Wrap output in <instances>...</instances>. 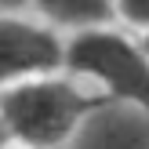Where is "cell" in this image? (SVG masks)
Instances as JSON below:
<instances>
[{
	"label": "cell",
	"instance_id": "cell-1",
	"mask_svg": "<svg viewBox=\"0 0 149 149\" xmlns=\"http://www.w3.org/2000/svg\"><path fill=\"white\" fill-rule=\"evenodd\" d=\"M113 106L95 91H80L73 80L40 77L0 91V127L18 149H69L80 124Z\"/></svg>",
	"mask_w": 149,
	"mask_h": 149
},
{
	"label": "cell",
	"instance_id": "cell-2",
	"mask_svg": "<svg viewBox=\"0 0 149 149\" xmlns=\"http://www.w3.org/2000/svg\"><path fill=\"white\" fill-rule=\"evenodd\" d=\"M62 69L98 84V95L113 106H127L149 120V58L135 36L116 29H91L65 40Z\"/></svg>",
	"mask_w": 149,
	"mask_h": 149
},
{
	"label": "cell",
	"instance_id": "cell-3",
	"mask_svg": "<svg viewBox=\"0 0 149 149\" xmlns=\"http://www.w3.org/2000/svg\"><path fill=\"white\" fill-rule=\"evenodd\" d=\"M65 40L36 18L0 15V91L22 80L55 77L62 69Z\"/></svg>",
	"mask_w": 149,
	"mask_h": 149
},
{
	"label": "cell",
	"instance_id": "cell-4",
	"mask_svg": "<svg viewBox=\"0 0 149 149\" xmlns=\"http://www.w3.org/2000/svg\"><path fill=\"white\" fill-rule=\"evenodd\" d=\"M36 11H40V22L55 29L58 36L62 29L77 36V33H91V29H109L116 22V7L109 0H40Z\"/></svg>",
	"mask_w": 149,
	"mask_h": 149
},
{
	"label": "cell",
	"instance_id": "cell-5",
	"mask_svg": "<svg viewBox=\"0 0 149 149\" xmlns=\"http://www.w3.org/2000/svg\"><path fill=\"white\" fill-rule=\"evenodd\" d=\"M113 7H116V18H120L124 26L149 33V0H120V4H113Z\"/></svg>",
	"mask_w": 149,
	"mask_h": 149
},
{
	"label": "cell",
	"instance_id": "cell-6",
	"mask_svg": "<svg viewBox=\"0 0 149 149\" xmlns=\"http://www.w3.org/2000/svg\"><path fill=\"white\" fill-rule=\"evenodd\" d=\"M138 47H142V55L149 58V33H142V40H138Z\"/></svg>",
	"mask_w": 149,
	"mask_h": 149
},
{
	"label": "cell",
	"instance_id": "cell-7",
	"mask_svg": "<svg viewBox=\"0 0 149 149\" xmlns=\"http://www.w3.org/2000/svg\"><path fill=\"white\" fill-rule=\"evenodd\" d=\"M7 146H11V142H7V131L0 127V149H7Z\"/></svg>",
	"mask_w": 149,
	"mask_h": 149
}]
</instances>
